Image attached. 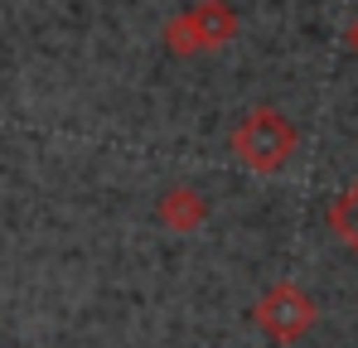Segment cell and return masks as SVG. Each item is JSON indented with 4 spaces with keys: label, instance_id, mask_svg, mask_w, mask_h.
I'll return each instance as SVG.
<instances>
[{
    "label": "cell",
    "instance_id": "obj_2",
    "mask_svg": "<svg viewBox=\"0 0 358 348\" xmlns=\"http://www.w3.org/2000/svg\"><path fill=\"white\" fill-rule=\"evenodd\" d=\"M233 34H238V10H233L228 0H194V5H184L179 15L165 20L160 44L175 58H194V54H218V49H228Z\"/></svg>",
    "mask_w": 358,
    "mask_h": 348
},
{
    "label": "cell",
    "instance_id": "obj_3",
    "mask_svg": "<svg viewBox=\"0 0 358 348\" xmlns=\"http://www.w3.org/2000/svg\"><path fill=\"white\" fill-rule=\"evenodd\" d=\"M320 305L296 286V281H276L252 300V324L271 339V344H296L315 329Z\"/></svg>",
    "mask_w": 358,
    "mask_h": 348
},
{
    "label": "cell",
    "instance_id": "obj_6",
    "mask_svg": "<svg viewBox=\"0 0 358 348\" xmlns=\"http://www.w3.org/2000/svg\"><path fill=\"white\" fill-rule=\"evenodd\" d=\"M344 44H349V54L358 58V15L349 20V29H344Z\"/></svg>",
    "mask_w": 358,
    "mask_h": 348
},
{
    "label": "cell",
    "instance_id": "obj_1",
    "mask_svg": "<svg viewBox=\"0 0 358 348\" xmlns=\"http://www.w3.org/2000/svg\"><path fill=\"white\" fill-rule=\"evenodd\" d=\"M296 145H300V136H296V126H291V116L266 107V102L252 107V112L228 131V150L238 155L242 170H252V174L286 170V160L296 155Z\"/></svg>",
    "mask_w": 358,
    "mask_h": 348
},
{
    "label": "cell",
    "instance_id": "obj_4",
    "mask_svg": "<svg viewBox=\"0 0 358 348\" xmlns=\"http://www.w3.org/2000/svg\"><path fill=\"white\" fill-rule=\"evenodd\" d=\"M155 218L170 232H194L203 218H208V203L194 184H170L160 198H155Z\"/></svg>",
    "mask_w": 358,
    "mask_h": 348
},
{
    "label": "cell",
    "instance_id": "obj_5",
    "mask_svg": "<svg viewBox=\"0 0 358 348\" xmlns=\"http://www.w3.org/2000/svg\"><path fill=\"white\" fill-rule=\"evenodd\" d=\"M324 223H329V232H334V237H339V242L358 256V179H349V184L334 194V203H329Z\"/></svg>",
    "mask_w": 358,
    "mask_h": 348
}]
</instances>
